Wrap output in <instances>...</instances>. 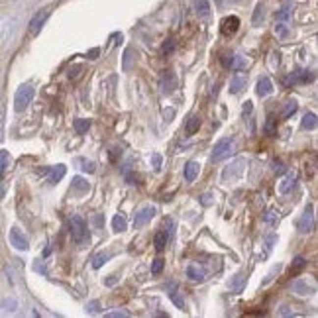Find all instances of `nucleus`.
Listing matches in <instances>:
<instances>
[{
    "mask_svg": "<svg viewBox=\"0 0 318 318\" xmlns=\"http://www.w3.org/2000/svg\"><path fill=\"white\" fill-rule=\"evenodd\" d=\"M69 228H71V238H73V241H75L77 245H84V243L90 239L88 230H86V222H84L82 216L73 214L71 220H69Z\"/></svg>",
    "mask_w": 318,
    "mask_h": 318,
    "instance_id": "f257e3e1",
    "label": "nucleus"
},
{
    "mask_svg": "<svg viewBox=\"0 0 318 318\" xmlns=\"http://www.w3.org/2000/svg\"><path fill=\"white\" fill-rule=\"evenodd\" d=\"M31 98H33V86L31 84L20 86L16 90V96H14V110L16 112H24L31 104Z\"/></svg>",
    "mask_w": 318,
    "mask_h": 318,
    "instance_id": "f03ea898",
    "label": "nucleus"
},
{
    "mask_svg": "<svg viewBox=\"0 0 318 318\" xmlns=\"http://www.w3.org/2000/svg\"><path fill=\"white\" fill-rule=\"evenodd\" d=\"M296 228H298L300 234L312 232V228H314V206H312V204H306V208H304V212H302V216H300Z\"/></svg>",
    "mask_w": 318,
    "mask_h": 318,
    "instance_id": "7ed1b4c3",
    "label": "nucleus"
},
{
    "mask_svg": "<svg viewBox=\"0 0 318 318\" xmlns=\"http://www.w3.org/2000/svg\"><path fill=\"white\" fill-rule=\"evenodd\" d=\"M8 239H10V245H14L16 249H20V251H26L27 247H29V241H27V238H26V234L20 230V228H10V234H8Z\"/></svg>",
    "mask_w": 318,
    "mask_h": 318,
    "instance_id": "20e7f679",
    "label": "nucleus"
},
{
    "mask_svg": "<svg viewBox=\"0 0 318 318\" xmlns=\"http://www.w3.org/2000/svg\"><path fill=\"white\" fill-rule=\"evenodd\" d=\"M49 8H43V10H39L31 20H29V33L31 35H37L39 33V29L43 27V24H45V20L49 18Z\"/></svg>",
    "mask_w": 318,
    "mask_h": 318,
    "instance_id": "39448f33",
    "label": "nucleus"
},
{
    "mask_svg": "<svg viewBox=\"0 0 318 318\" xmlns=\"http://www.w3.org/2000/svg\"><path fill=\"white\" fill-rule=\"evenodd\" d=\"M159 86H161V92L163 94H171L175 88H177V77L173 71H163L161 79H159Z\"/></svg>",
    "mask_w": 318,
    "mask_h": 318,
    "instance_id": "423d86ee",
    "label": "nucleus"
},
{
    "mask_svg": "<svg viewBox=\"0 0 318 318\" xmlns=\"http://www.w3.org/2000/svg\"><path fill=\"white\" fill-rule=\"evenodd\" d=\"M230 151H232V139H228V137L220 139L212 149V161H220V159L228 157Z\"/></svg>",
    "mask_w": 318,
    "mask_h": 318,
    "instance_id": "0eeeda50",
    "label": "nucleus"
},
{
    "mask_svg": "<svg viewBox=\"0 0 318 318\" xmlns=\"http://www.w3.org/2000/svg\"><path fill=\"white\" fill-rule=\"evenodd\" d=\"M153 214H155V208H153V206H143V208L133 216V228L145 226V224L153 218Z\"/></svg>",
    "mask_w": 318,
    "mask_h": 318,
    "instance_id": "6e6552de",
    "label": "nucleus"
},
{
    "mask_svg": "<svg viewBox=\"0 0 318 318\" xmlns=\"http://www.w3.org/2000/svg\"><path fill=\"white\" fill-rule=\"evenodd\" d=\"M238 27H239V18H238V16H228V18L222 20V33H224V35L236 33Z\"/></svg>",
    "mask_w": 318,
    "mask_h": 318,
    "instance_id": "1a4fd4ad",
    "label": "nucleus"
},
{
    "mask_svg": "<svg viewBox=\"0 0 318 318\" xmlns=\"http://www.w3.org/2000/svg\"><path fill=\"white\" fill-rule=\"evenodd\" d=\"M135 63V49L133 47H126L124 51V57H122V71L128 73Z\"/></svg>",
    "mask_w": 318,
    "mask_h": 318,
    "instance_id": "9d476101",
    "label": "nucleus"
},
{
    "mask_svg": "<svg viewBox=\"0 0 318 318\" xmlns=\"http://www.w3.org/2000/svg\"><path fill=\"white\" fill-rule=\"evenodd\" d=\"M243 86H245V77H243L241 73H236V75L230 79V92H232V94H238Z\"/></svg>",
    "mask_w": 318,
    "mask_h": 318,
    "instance_id": "9b49d317",
    "label": "nucleus"
},
{
    "mask_svg": "<svg viewBox=\"0 0 318 318\" xmlns=\"http://www.w3.org/2000/svg\"><path fill=\"white\" fill-rule=\"evenodd\" d=\"M271 92H273L271 80H269L267 77H261V79L257 80V94H259V96H269Z\"/></svg>",
    "mask_w": 318,
    "mask_h": 318,
    "instance_id": "f8f14e48",
    "label": "nucleus"
},
{
    "mask_svg": "<svg viewBox=\"0 0 318 318\" xmlns=\"http://www.w3.org/2000/svg\"><path fill=\"white\" fill-rule=\"evenodd\" d=\"M198 171H200V165H198L196 161H188L186 167H185V179H186L188 183L194 181V179L198 177Z\"/></svg>",
    "mask_w": 318,
    "mask_h": 318,
    "instance_id": "ddd939ff",
    "label": "nucleus"
},
{
    "mask_svg": "<svg viewBox=\"0 0 318 318\" xmlns=\"http://www.w3.org/2000/svg\"><path fill=\"white\" fill-rule=\"evenodd\" d=\"M186 277H190L192 281H204L206 273H204V269L198 267V265H188V267H186Z\"/></svg>",
    "mask_w": 318,
    "mask_h": 318,
    "instance_id": "4468645a",
    "label": "nucleus"
},
{
    "mask_svg": "<svg viewBox=\"0 0 318 318\" xmlns=\"http://www.w3.org/2000/svg\"><path fill=\"white\" fill-rule=\"evenodd\" d=\"M300 126H302V130H314V128L318 126V118H316L312 112H308V114H304Z\"/></svg>",
    "mask_w": 318,
    "mask_h": 318,
    "instance_id": "2eb2a0df",
    "label": "nucleus"
},
{
    "mask_svg": "<svg viewBox=\"0 0 318 318\" xmlns=\"http://www.w3.org/2000/svg\"><path fill=\"white\" fill-rule=\"evenodd\" d=\"M167 239H169V236L165 234V230H163V232H157L155 238H153V245H155V249H157V251H163L165 245H167Z\"/></svg>",
    "mask_w": 318,
    "mask_h": 318,
    "instance_id": "dca6fc26",
    "label": "nucleus"
},
{
    "mask_svg": "<svg viewBox=\"0 0 318 318\" xmlns=\"http://www.w3.org/2000/svg\"><path fill=\"white\" fill-rule=\"evenodd\" d=\"M294 181H296V179H294V175H287V177L281 181V185H279V192H281V194H287V192L292 188Z\"/></svg>",
    "mask_w": 318,
    "mask_h": 318,
    "instance_id": "f3484780",
    "label": "nucleus"
},
{
    "mask_svg": "<svg viewBox=\"0 0 318 318\" xmlns=\"http://www.w3.org/2000/svg\"><path fill=\"white\" fill-rule=\"evenodd\" d=\"M126 226H128V222H126V216H124V214H116V216L112 218V228H114V232H124Z\"/></svg>",
    "mask_w": 318,
    "mask_h": 318,
    "instance_id": "a211bd4d",
    "label": "nucleus"
},
{
    "mask_svg": "<svg viewBox=\"0 0 318 318\" xmlns=\"http://www.w3.org/2000/svg\"><path fill=\"white\" fill-rule=\"evenodd\" d=\"M198 128H200V118H198V116H190V118H188V122H186L185 132H186L188 135H192L194 132H198Z\"/></svg>",
    "mask_w": 318,
    "mask_h": 318,
    "instance_id": "6ab92c4d",
    "label": "nucleus"
},
{
    "mask_svg": "<svg viewBox=\"0 0 318 318\" xmlns=\"http://www.w3.org/2000/svg\"><path fill=\"white\" fill-rule=\"evenodd\" d=\"M63 175H65V165H55L53 169H51V177H49V183H59L61 179H63Z\"/></svg>",
    "mask_w": 318,
    "mask_h": 318,
    "instance_id": "aec40b11",
    "label": "nucleus"
},
{
    "mask_svg": "<svg viewBox=\"0 0 318 318\" xmlns=\"http://www.w3.org/2000/svg\"><path fill=\"white\" fill-rule=\"evenodd\" d=\"M167 291H169V296L173 298V302H175V304H177L179 308H185V300L177 296V283H169V287H167Z\"/></svg>",
    "mask_w": 318,
    "mask_h": 318,
    "instance_id": "412c9836",
    "label": "nucleus"
},
{
    "mask_svg": "<svg viewBox=\"0 0 318 318\" xmlns=\"http://www.w3.org/2000/svg\"><path fill=\"white\" fill-rule=\"evenodd\" d=\"M263 132H265V135H275L277 133V120H275V116L267 118V122L263 126Z\"/></svg>",
    "mask_w": 318,
    "mask_h": 318,
    "instance_id": "4be33fe9",
    "label": "nucleus"
},
{
    "mask_svg": "<svg viewBox=\"0 0 318 318\" xmlns=\"http://www.w3.org/2000/svg\"><path fill=\"white\" fill-rule=\"evenodd\" d=\"M88 128H90V122H88V120H84V118L75 120V132H77L79 135H82L84 132H88Z\"/></svg>",
    "mask_w": 318,
    "mask_h": 318,
    "instance_id": "5701e85b",
    "label": "nucleus"
},
{
    "mask_svg": "<svg viewBox=\"0 0 318 318\" xmlns=\"http://www.w3.org/2000/svg\"><path fill=\"white\" fill-rule=\"evenodd\" d=\"M8 167H10V153L6 149H2L0 151V173L4 175L8 171Z\"/></svg>",
    "mask_w": 318,
    "mask_h": 318,
    "instance_id": "b1692460",
    "label": "nucleus"
},
{
    "mask_svg": "<svg viewBox=\"0 0 318 318\" xmlns=\"http://www.w3.org/2000/svg\"><path fill=\"white\" fill-rule=\"evenodd\" d=\"M292 289L298 292V294H310V292H314V289H310L306 283H302V281H294L292 283Z\"/></svg>",
    "mask_w": 318,
    "mask_h": 318,
    "instance_id": "393cba45",
    "label": "nucleus"
},
{
    "mask_svg": "<svg viewBox=\"0 0 318 318\" xmlns=\"http://www.w3.org/2000/svg\"><path fill=\"white\" fill-rule=\"evenodd\" d=\"M294 112H296V100H289V102L285 104V108H283L281 116H283V118H289V116H292Z\"/></svg>",
    "mask_w": 318,
    "mask_h": 318,
    "instance_id": "a878e982",
    "label": "nucleus"
},
{
    "mask_svg": "<svg viewBox=\"0 0 318 318\" xmlns=\"http://www.w3.org/2000/svg\"><path fill=\"white\" fill-rule=\"evenodd\" d=\"M194 8L198 12V16H206L210 6H208V0H194Z\"/></svg>",
    "mask_w": 318,
    "mask_h": 318,
    "instance_id": "bb28decb",
    "label": "nucleus"
},
{
    "mask_svg": "<svg viewBox=\"0 0 318 318\" xmlns=\"http://www.w3.org/2000/svg\"><path fill=\"white\" fill-rule=\"evenodd\" d=\"M73 188H77L79 192H84V190H88V183L82 177H75L73 179Z\"/></svg>",
    "mask_w": 318,
    "mask_h": 318,
    "instance_id": "cd10ccee",
    "label": "nucleus"
},
{
    "mask_svg": "<svg viewBox=\"0 0 318 318\" xmlns=\"http://www.w3.org/2000/svg\"><path fill=\"white\" fill-rule=\"evenodd\" d=\"M263 220H265L267 224H271V226H275V224H277V220H279V212L271 208V210H267V212H265V216H263Z\"/></svg>",
    "mask_w": 318,
    "mask_h": 318,
    "instance_id": "c85d7f7f",
    "label": "nucleus"
},
{
    "mask_svg": "<svg viewBox=\"0 0 318 318\" xmlns=\"http://www.w3.org/2000/svg\"><path fill=\"white\" fill-rule=\"evenodd\" d=\"M220 63H222V65H224L226 69H228V67H230V69H234V63H236V55H228V53H224V55L220 57Z\"/></svg>",
    "mask_w": 318,
    "mask_h": 318,
    "instance_id": "c756f323",
    "label": "nucleus"
},
{
    "mask_svg": "<svg viewBox=\"0 0 318 318\" xmlns=\"http://www.w3.org/2000/svg\"><path fill=\"white\" fill-rule=\"evenodd\" d=\"M106 261H108V253H98V255L92 259V267L98 269V267H102Z\"/></svg>",
    "mask_w": 318,
    "mask_h": 318,
    "instance_id": "7c9ffc66",
    "label": "nucleus"
},
{
    "mask_svg": "<svg viewBox=\"0 0 318 318\" xmlns=\"http://www.w3.org/2000/svg\"><path fill=\"white\" fill-rule=\"evenodd\" d=\"M161 51H163L165 55H169V53H173V51H175V39H173V37H169V39H165V43H163V47H161Z\"/></svg>",
    "mask_w": 318,
    "mask_h": 318,
    "instance_id": "2f4dec72",
    "label": "nucleus"
},
{
    "mask_svg": "<svg viewBox=\"0 0 318 318\" xmlns=\"http://www.w3.org/2000/svg\"><path fill=\"white\" fill-rule=\"evenodd\" d=\"M79 163L82 165L80 169H82L84 173H94V169H96V167H94V163H92V161H88V159H79Z\"/></svg>",
    "mask_w": 318,
    "mask_h": 318,
    "instance_id": "473e14b6",
    "label": "nucleus"
},
{
    "mask_svg": "<svg viewBox=\"0 0 318 318\" xmlns=\"http://www.w3.org/2000/svg\"><path fill=\"white\" fill-rule=\"evenodd\" d=\"M80 71H82V67L80 65H75V67H71L69 69V73H67V77L73 80V79H79V75H80Z\"/></svg>",
    "mask_w": 318,
    "mask_h": 318,
    "instance_id": "72a5a7b5",
    "label": "nucleus"
},
{
    "mask_svg": "<svg viewBox=\"0 0 318 318\" xmlns=\"http://www.w3.org/2000/svg\"><path fill=\"white\" fill-rule=\"evenodd\" d=\"M304 265H306V259H304V257H294V261H292V271H300Z\"/></svg>",
    "mask_w": 318,
    "mask_h": 318,
    "instance_id": "f704fd0d",
    "label": "nucleus"
},
{
    "mask_svg": "<svg viewBox=\"0 0 318 318\" xmlns=\"http://www.w3.org/2000/svg\"><path fill=\"white\" fill-rule=\"evenodd\" d=\"M161 269H163V259H161V257H157V259L153 261V265H151V273H153V275H157V273H161Z\"/></svg>",
    "mask_w": 318,
    "mask_h": 318,
    "instance_id": "c9c22d12",
    "label": "nucleus"
},
{
    "mask_svg": "<svg viewBox=\"0 0 318 318\" xmlns=\"http://www.w3.org/2000/svg\"><path fill=\"white\" fill-rule=\"evenodd\" d=\"M173 228H175V222L169 218V220H165V234L169 236V239H171V236H173Z\"/></svg>",
    "mask_w": 318,
    "mask_h": 318,
    "instance_id": "e433bc0d",
    "label": "nucleus"
},
{
    "mask_svg": "<svg viewBox=\"0 0 318 318\" xmlns=\"http://www.w3.org/2000/svg\"><path fill=\"white\" fill-rule=\"evenodd\" d=\"M151 163H153V169H155V171H159V169H161V155H157V153H155V155L151 157Z\"/></svg>",
    "mask_w": 318,
    "mask_h": 318,
    "instance_id": "4c0bfd02",
    "label": "nucleus"
},
{
    "mask_svg": "<svg viewBox=\"0 0 318 318\" xmlns=\"http://www.w3.org/2000/svg\"><path fill=\"white\" fill-rule=\"evenodd\" d=\"M92 222H94V226H98V228H100V226L104 224V214H96V216L92 218Z\"/></svg>",
    "mask_w": 318,
    "mask_h": 318,
    "instance_id": "58836bf2",
    "label": "nucleus"
},
{
    "mask_svg": "<svg viewBox=\"0 0 318 318\" xmlns=\"http://www.w3.org/2000/svg\"><path fill=\"white\" fill-rule=\"evenodd\" d=\"M275 31H277L281 37H285V35H287V27H285V24H279V26L275 27Z\"/></svg>",
    "mask_w": 318,
    "mask_h": 318,
    "instance_id": "ea45409f",
    "label": "nucleus"
},
{
    "mask_svg": "<svg viewBox=\"0 0 318 318\" xmlns=\"http://www.w3.org/2000/svg\"><path fill=\"white\" fill-rule=\"evenodd\" d=\"M98 306H100V304H98V300H92V302H88V304H86V308H88L90 312H98Z\"/></svg>",
    "mask_w": 318,
    "mask_h": 318,
    "instance_id": "a19ab883",
    "label": "nucleus"
},
{
    "mask_svg": "<svg viewBox=\"0 0 318 318\" xmlns=\"http://www.w3.org/2000/svg\"><path fill=\"white\" fill-rule=\"evenodd\" d=\"M251 110H253V102L247 100V102L243 104V114H251Z\"/></svg>",
    "mask_w": 318,
    "mask_h": 318,
    "instance_id": "79ce46f5",
    "label": "nucleus"
},
{
    "mask_svg": "<svg viewBox=\"0 0 318 318\" xmlns=\"http://www.w3.org/2000/svg\"><path fill=\"white\" fill-rule=\"evenodd\" d=\"M259 14H263V8H261V6H257V10H255V16H253V24H259Z\"/></svg>",
    "mask_w": 318,
    "mask_h": 318,
    "instance_id": "37998d69",
    "label": "nucleus"
},
{
    "mask_svg": "<svg viewBox=\"0 0 318 318\" xmlns=\"http://www.w3.org/2000/svg\"><path fill=\"white\" fill-rule=\"evenodd\" d=\"M116 281H118V279H116V277H114V275H110V279H106V281H104V283H106V285H108V287H112V285H114V283H116Z\"/></svg>",
    "mask_w": 318,
    "mask_h": 318,
    "instance_id": "c03bdc74",
    "label": "nucleus"
},
{
    "mask_svg": "<svg viewBox=\"0 0 318 318\" xmlns=\"http://www.w3.org/2000/svg\"><path fill=\"white\" fill-rule=\"evenodd\" d=\"M98 53H100L98 49H90V51H88V57H90V59H96V55H98Z\"/></svg>",
    "mask_w": 318,
    "mask_h": 318,
    "instance_id": "a18cd8bd",
    "label": "nucleus"
},
{
    "mask_svg": "<svg viewBox=\"0 0 318 318\" xmlns=\"http://www.w3.org/2000/svg\"><path fill=\"white\" fill-rule=\"evenodd\" d=\"M108 316H128V312H124V310H118V312H110Z\"/></svg>",
    "mask_w": 318,
    "mask_h": 318,
    "instance_id": "49530a36",
    "label": "nucleus"
},
{
    "mask_svg": "<svg viewBox=\"0 0 318 318\" xmlns=\"http://www.w3.org/2000/svg\"><path fill=\"white\" fill-rule=\"evenodd\" d=\"M275 171H279V173H283V171H285V167H283L281 163H275Z\"/></svg>",
    "mask_w": 318,
    "mask_h": 318,
    "instance_id": "de8ad7c7",
    "label": "nucleus"
},
{
    "mask_svg": "<svg viewBox=\"0 0 318 318\" xmlns=\"http://www.w3.org/2000/svg\"><path fill=\"white\" fill-rule=\"evenodd\" d=\"M208 198H210V194H204L202 196V204H208Z\"/></svg>",
    "mask_w": 318,
    "mask_h": 318,
    "instance_id": "09e8293b",
    "label": "nucleus"
}]
</instances>
